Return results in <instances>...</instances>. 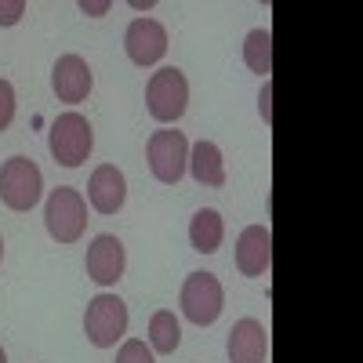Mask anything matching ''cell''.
I'll return each mask as SVG.
<instances>
[{
	"mask_svg": "<svg viewBox=\"0 0 363 363\" xmlns=\"http://www.w3.org/2000/svg\"><path fill=\"white\" fill-rule=\"evenodd\" d=\"M272 265V236L265 225H247L236 240V269L244 277H265Z\"/></svg>",
	"mask_w": 363,
	"mask_h": 363,
	"instance_id": "11",
	"label": "cell"
},
{
	"mask_svg": "<svg viewBox=\"0 0 363 363\" xmlns=\"http://www.w3.org/2000/svg\"><path fill=\"white\" fill-rule=\"evenodd\" d=\"M145 102H149V113H153V120H160V124H174V120L186 113L189 106V80L182 69H160L153 73V80H149L145 87Z\"/></svg>",
	"mask_w": 363,
	"mask_h": 363,
	"instance_id": "5",
	"label": "cell"
},
{
	"mask_svg": "<svg viewBox=\"0 0 363 363\" xmlns=\"http://www.w3.org/2000/svg\"><path fill=\"white\" fill-rule=\"evenodd\" d=\"M0 363H8V356H4V349H0Z\"/></svg>",
	"mask_w": 363,
	"mask_h": 363,
	"instance_id": "23",
	"label": "cell"
},
{
	"mask_svg": "<svg viewBox=\"0 0 363 363\" xmlns=\"http://www.w3.org/2000/svg\"><path fill=\"white\" fill-rule=\"evenodd\" d=\"M229 363H265L269 356V330L258 320H240L229 330Z\"/></svg>",
	"mask_w": 363,
	"mask_h": 363,
	"instance_id": "13",
	"label": "cell"
},
{
	"mask_svg": "<svg viewBox=\"0 0 363 363\" xmlns=\"http://www.w3.org/2000/svg\"><path fill=\"white\" fill-rule=\"evenodd\" d=\"M225 294L215 272H193V277L182 284V313L186 320H193L196 327H207L222 316Z\"/></svg>",
	"mask_w": 363,
	"mask_h": 363,
	"instance_id": "6",
	"label": "cell"
},
{
	"mask_svg": "<svg viewBox=\"0 0 363 363\" xmlns=\"http://www.w3.org/2000/svg\"><path fill=\"white\" fill-rule=\"evenodd\" d=\"M44 222H48V233L58 244H77L87 229V203L77 189L69 186H58L51 196H48V207H44Z\"/></svg>",
	"mask_w": 363,
	"mask_h": 363,
	"instance_id": "1",
	"label": "cell"
},
{
	"mask_svg": "<svg viewBox=\"0 0 363 363\" xmlns=\"http://www.w3.org/2000/svg\"><path fill=\"white\" fill-rule=\"evenodd\" d=\"M116 363H153V352L145 349V342L131 338V342H124V345H120V352H116Z\"/></svg>",
	"mask_w": 363,
	"mask_h": 363,
	"instance_id": "18",
	"label": "cell"
},
{
	"mask_svg": "<svg viewBox=\"0 0 363 363\" xmlns=\"http://www.w3.org/2000/svg\"><path fill=\"white\" fill-rule=\"evenodd\" d=\"M91 84H95V77H91V66L80 55H62L51 69V87L58 102H84Z\"/></svg>",
	"mask_w": 363,
	"mask_h": 363,
	"instance_id": "10",
	"label": "cell"
},
{
	"mask_svg": "<svg viewBox=\"0 0 363 363\" xmlns=\"http://www.w3.org/2000/svg\"><path fill=\"white\" fill-rule=\"evenodd\" d=\"M48 145H51V157L55 164L62 167H80L91 153V145H95V135H91V124L87 116L80 113H62L51 124L48 131Z\"/></svg>",
	"mask_w": 363,
	"mask_h": 363,
	"instance_id": "2",
	"label": "cell"
},
{
	"mask_svg": "<svg viewBox=\"0 0 363 363\" xmlns=\"http://www.w3.org/2000/svg\"><path fill=\"white\" fill-rule=\"evenodd\" d=\"M269 95H272V87L265 84V87H262V116H265V120H269Z\"/></svg>",
	"mask_w": 363,
	"mask_h": 363,
	"instance_id": "22",
	"label": "cell"
},
{
	"mask_svg": "<svg viewBox=\"0 0 363 363\" xmlns=\"http://www.w3.org/2000/svg\"><path fill=\"white\" fill-rule=\"evenodd\" d=\"M222 236H225V222H222L218 211H215V207L196 211L193 222H189V244H193V251L215 255V251L222 247Z\"/></svg>",
	"mask_w": 363,
	"mask_h": 363,
	"instance_id": "15",
	"label": "cell"
},
{
	"mask_svg": "<svg viewBox=\"0 0 363 363\" xmlns=\"http://www.w3.org/2000/svg\"><path fill=\"white\" fill-rule=\"evenodd\" d=\"M44 189L40 167L29 157H11L4 167H0V200H4L11 211H33Z\"/></svg>",
	"mask_w": 363,
	"mask_h": 363,
	"instance_id": "3",
	"label": "cell"
},
{
	"mask_svg": "<svg viewBox=\"0 0 363 363\" xmlns=\"http://www.w3.org/2000/svg\"><path fill=\"white\" fill-rule=\"evenodd\" d=\"M124 244H120L116 236H109V233H102V236H95L91 240V247H87V277L95 280L99 287H109V284H116L120 277H124Z\"/></svg>",
	"mask_w": 363,
	"mask_h": 363,
	"instance_id": "9",
	"label": "cell"
},
{
	"mask_svg": "<svg viewBox=\"0 0 363 363\" xmlns=\"http://www.w3.org/2000/svg\"><path fill=\"white\" fill-rule=\"evenodd\" d=\"M124 196H128L124 174H120L113 164L95 167V174H91V182H87V200H91V207H95L99 215H116V211L124 207Z\"/></svg>",
	"mask_w": 363,
	"mask_h": 363,
	"instance_id": "12",
	"label": "cell"
},
{
	"mask_svg": "<svg viewBox=\"0 0 363 363\" xmlns=\"http://www.w3.org/2000/svg\"><path fill=\"white\" fill-rule=\"evenodd\" d=\"M80 11H84V15H106V11H109V4H87V0H84Z\"/></svg>",
	"mask_w": 363,
	"mask_h": 363,
	"instance_id": "21",
	"label": "cell"
},
{
	"mask_svg": "<svg viewBox=\"0 0 363 363\" xmlns=\"http://www.w3.org/2000/svg\"><path fill=\"white\" fill-rule=\"evenodd\" d=\"M0 258H4V240H0Z\"/></svg>",
	"mask_w": 363,
	"mask_h": 363,
	"instance_id": "24",
	"label": "cell"
},
{
	"mask_svg": "<svg viewBox=\"0 0 363 363\" xmlns=\"http://www.w3.org/2000/svg\"><path fill=\"white\" fill-rule=\"evenodd\" d=\"M26 15V0H0V26H15Z\"/></svg>",
	"mask_w": 363,
	"mask_h": 363,
	"instance_id": "20",
	"label": "cell"
},
{
	"mask_svg": "<svg viewBox=\"0 0 363 363\" xmlns=\"http://www.w3.org/2000/svg\"><path fill=\"white\" fill-rule=\"evenodd\" d=\"M124 48L135 66H153L167 51V29L157 18H135L124 33Z\"/></svg>",
	"mask_w": 363,
	"mask_h": 363,
	"instance_id": "8",
	"label": "cell"
},
{
	"mask_svg": "<svg viewBox=\"0 0 363 363\" xmlns=\"http://www.w3.org/2000/svg\"><path fill=\"white\" fill-rule=\"evenodd\" d=\"M189 167V142L182 131H157L149 138V171L164 186H178Z\"/></svg>",
	"mask_w": 363,
	"mask_h": 363,
	"instance_id": "7",
	"label": "cell"
},
{
	"mask_svg": "<svg viewBox=\"0 0 363 363\" xmlns=\"http://www.w3.org/2000/svg\"><path fill=\"white\" fill-rule=\"evenodd\" d=\"M189 171L200 186H211V189H222L225 186V164H222V149L215 142H196L189 149Z\"/></svg>",
	"mask_w": 363,
	"mask_h": 363,
	"instance_id": "14",
	"label": "cell"
},
{
	"mask_svg": "<svg viewBox=\"0 0 363 363\" xmlns=\"http://www.w3.org/2000/svg\"><path fill=\"white\" fill-rule=\"evenodd\" d=\"M244 58H247L251 73H258V77H265L272 69V37H269V29H251L247 44H244Z\"/></svg>",
	"mask_w": 363,
	"mask_h": 363,
	"instance_id": "17",
	"label": "cell"
},
{
	"mask_svg": "<svg viewBox=\"0 0 363 363\" xmlns=\"http://www.w3.org/2000/svg\"><path fill=\"white\" fill-rule=\"evenodd\" d=\"M11 120H15V87L0 80V131H8Z\"/></svg>",
	"mask_w": 363,
	"mask_h": 363,
	"instance_id": "19",
	"label": "cell"
},
{
	"mask_svg": "<svg viewBox=\"0 0 363 363\" xmlns=\"http://www.w3.org/2000/svg\"><path fill=\"white\" fill-rule=\"evenodd\" d=\"M178 342H182V330H178L174 313H167V309L153 313V320H149V345H153V352L167 356V352L178 349Z\"/></svg>",
	"mask_w": 363,
	"mask_h": 363,
	"instance_id": "16",
	"label": "cell"
},
{
	"mask_svg": "<svg viewBox=\"0 0 363 363\" xmlns=\"http://www.w3.org/2000/svg\"><path fill=\"white\" fill-rule=\"evenodd\" d=\"M84 330H87V342L109 349L124 338L128 330V306L120 301L116 294H99L87 301V313H84Z\"/></svg>",
	"mask_w": 363,
	"mask_h": 363,
	"instance_id": "4",
	"label": "cell"
}]
</instances>
